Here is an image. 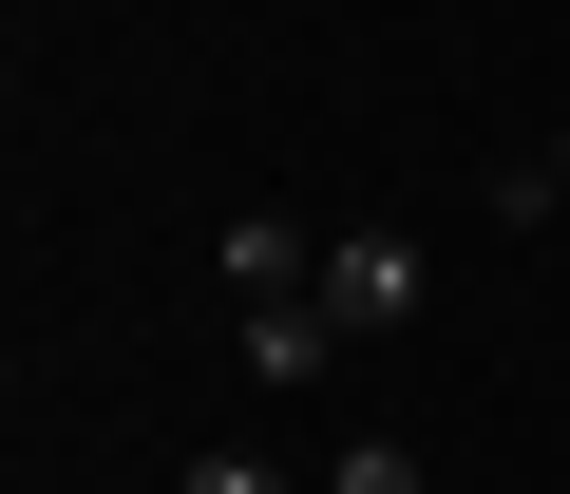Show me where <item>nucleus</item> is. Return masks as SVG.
<instances>
[{"instance_id":"f257e3e1","label":"nucleus","mask_w":570,"mask_h":494,"mask_svg":"<svg viewBox=\"0 0 570 494\" xmlns=\"http://www.w3.org/2000/svg\"><path fill=\"white\" fill-rule=\"evenodd\" d=\"M343 343H400L419 305H438V247H400V228H324V286H305Z\"/></svg>"},{"instance_id":"f03ea898","label":"nucleus","mask_w":570,"mask_h":494,"mask_svg":"<svg viewBox=\"0 0 570 494\" xmlns=\"http://www.w3.org/2000/svg\"><path fill=\"white\" fill-rule=\"evenodd\" d=\"M209 286H228V324H247V305H305V286H324V228H305V209H228V228H209Z\"/></svg>"},{"instance_id":"7ed1b4c3","label":"nucleus","mask_w":570,"mask_h":494,"mask_svg":"<svg viewBox=\"0 0 570 494\" xmlns=\"http://www.w3.org/2000/svg\"><path fill=\"white\" fill-rule=\"evenodd\" d=\"M324 362H343L324 305H247V381H324Z\"/></svg>"},{"instance_id":"20e7f679","label":"nucleus","mask_w":570,"mask_h":494,"mask_svg":"<svg viewBox=\"0 0 570 494\" xmlns=\"http://www.w3.org/2000/svg\"><path fill=\"white\" fill-rule=\"evenodd\" d=\"M324 494H438V456H419V437H343V456H324Z\"/></svg>"},{"instance_id":"39448f33","label":"nucleus","mask_w":570,"mask_h":494,"mask_svg":"<svg viewBox=\"0 0 570 494\" xmlns=\"http://www.w3.org/2000/svg\"><path fill=\"white\" fill-rule=\"evenodd\" d=\"M171 494H285V456H247V437H209V456H190Z\"/></svg>"},{"instance_id":"423d86ee","label":"nucleus","mask_w":570,"mask_h":494,"mask_svg":"<svg viewBox=\"0 0 570 494\" xmlns=\"http://www.w3.org/2000/svg\"><path fill=\"white\" fill-rule=\"evenodd\" d=\"M551 171H570V115H551Z\"/></svg>"}]
</instances>
